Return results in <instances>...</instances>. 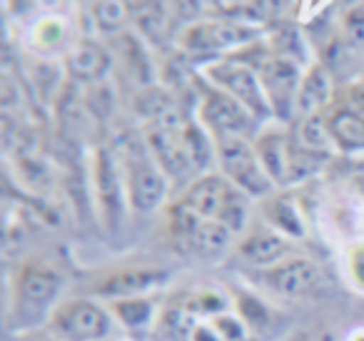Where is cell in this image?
I'll use <instances>...</instances> for the list:
<instances>
[{"label": "cell", "instance_id": "1", "mask_svg": "<svg viewBox=\"0 0 364 341\" xmlns=\"http://www.w3.org/2000/svg\"><path fill=\"white\" fill-rule=\"evenodd\" d=\"M223 175L247 197H269L274 182L264 172L255 145L247 137H213Z\"/></svg>", "mask_w": 364, "mask_h": 341}, {"label": "cell", "instance_id": "2", "mask_svg": "<svg viewBox=\"0 0 364 341\" xmlns=\"http://www.w3.org/2000/svg\"><path fill=\"white\" fill-rule=\"evenodd\" d=\"M112 314L95 299H68L50 314V331L60 341H105L112 334Z\"/></svg>", "mask_w": 364, "mask_h": 341}, {"label": "cell", "instance_id": "3", "mask_svg": "<svg viewBox=\"0 0 364 341\" xmlns=\"http://www.w3.org/2000/svg\"><path fill=\"white\" fill-rule=\"evenodd\" d=\"M205 75L213 82V87L228 92L230 97H235V100L247 107L257 120H264V117L272 115V107H269V102H267V95H264L259 75L250 65L228 58V60L213 63V65L205 67Z\"/></svg>", "mask_w": 364, "mask_h": 341}, {"label": "cell", "instance_id": "4", "mask_svg": "<svg viewBox=\"0 0 364 341\" xmlns=\"http://www.w3.org/2000/svg\"><path fill=\"white\" fill-rule=\"evenodd\" d=\"M200 120H203L205 130L213 132V137H247L250 140L259 125V120L247 107L240 105L235 97H230L218 87L205 90Z\"/></svg>", "mask_w": 364, "mask_h": 341}, {"label": "cell", "instance_id": "5", "mask_svg": "<svg viewBox=\"0 0 364 341\" xmlns=\"http://www.w3.org/2000/svg\"><path fill=\"white\" fill-rule=\"evenodd\" d=\"M259 33L247 23H232V21H208V23H193L188 31L182 33L180 45L198 55H210V53H225V50H242L257 40Z\"/></svg>", "mask_w": 364, "mask_h": 341}, {"label": "cell", "instance_id": "6", "mask_svg": "<svg viewBox=\"0 0 364 341\" xmlns=\"http://www.w3.org/2000/svg\"><path fill=\"white\" fill-rule=\"evenodd\" d=\"M255 72L259 75L264 95H267V102L272 107V115L282 117V120L297 115V92L299 85H302L299 63L277 58L272 53Z\"/></svg>", "mask_w": 364, "mask_h": 341}, {"label": "cell", "instance_id": "7", "mask_svg": "<svg viewBox=\"0 0 364 341\" xmlns=\"http://www.w3.org/2000/svg\"><path fill=\"white\" fill-rule=\"evenodd\" d=\"M127 202L140 215H150L165 202L167 195V175L160 170L152 157L132 155L127 160Z\"/></svg>", "mask_w": 364, "mask_h": 341}, {"label": "cell", "instance_id": "8", "mask_svg": "<svg viewBox=\"0 0 364 341\" xmlns=\"http://www.w3.org/2000/svg\"><path fill=\"white\" fill-rule=\"evenodd\" d=\"M257 276L264 281V286L282 296H307L324 284L322 269L304 256H287L277 264L259 269Z\"/></svg>", "mask_w": 364, "mask_h": 341}, {"label": "cell", "instance_id": "9", "mask_svg": "<svg viewBox=\"0 0 364 341\" xmlns=\"http://www.w3.org/2000/svg\"><path fill=\"white\" fill-rule=\"evenodd\" d=\"M167 271L162 269H120L112 274L102 276L97 281V286L92 289V294L102 301H117V299H132V296H150V291H155L157 286H162L167 281Z\"/></svg>", "mask_w": 364, "mask_h": 341}, {"label": "cell", "instance_id": "10", "mask_svg": "<svg viewBox=\"0 0 364 341\" xmlns=\"http://www.w3.org/2000/svg\"><path fill=\"white\" fill-rule=\"evenodd\" d=\"M182 130H172V127H162V125L147 127L145 140L152 152V160L160 165V170L167 177H182L188 170H193V165L188 160V152H185V142H182Z\"/></svg>", "mask_w": 364, "mask_h": 341}, {"label": "cell", "instance_id": "11", "mask_svg": "<svg viewBox=\"0 0 364 341\" xmlns=\"http://www.w3.org/2000/svg\"><path fill=\"white\" fill-rule=\"evenodd\" d=\"M63 286V276L58 274L53 266L43 264V261H31L18 271L16 289L26 304L31 306H46L58 296Z\"/></svg>", "mask_w": 364, "mask_h": 341}, {"label": "cell", "instance_id": "12", "mask_svg": "<svg viewBox=\"0 0 364 341\" xmlns=\"http://www.w3.org/2000/svg\"><path fill=\"white\" fill-rule=\"evenodd\" d=\"M232 192V182L225 175H203L188 187L182 202L193 212H198L203 220H218Z\"/></svg>", "mask_w": 364, "mask_h": 341}, {"label": "cell", "instance_id": "13", "mask_svg": "<svg viewBox=\"0 0 364 341\" xmlns=\"http://www.w3.org/2000/svg\"><path fill=\"white\" fill-rule=\"evenodd\" d=\"M112 60L110 53L95 40H82L77 43L70 50L65 60V67L70 72V77L75 82H85V85H95V82H102V77L107 75Z\"/></svg>", "mask_w": 364, "mask_h": 341}, {"label": "cell", "instance_id": "14", "mask_svg": "<svg viewBox=\"0 0 364 341\" xmlns=\"http://www.w3.org/2000/svg\"><path fill=\"white\" fill-rule=\"evenodd\" d=\"M255 152H257L259 162H262L264 172L274 185H284L289 180V155H292V145H289L287 135L279 130H264L255 140Z\"/></svg>", "mask_w": 364, "mask_h": 341}, {"label": "cell", "instance_id": "15", "mask_svg": "<svg viewBox=\"0 0 364 341\" xmlns=\"http://www.w3.org/2000/svg\"><path fill=\"white\" fill-rule=\"evenodd\" d=\"M287 251H289L287 239L274 229H257L240 242V254H242L250 264L259 266V269L287 259Z\"/></svg>", "mask_w": 364, "mask_h": 341}, {"label": "cell", "instance_id": "16", "mask_svg": "<svg viewBox=\"0 0 364 341\" xmlns=\"http://www.w3.org/2000/svg\"><path fill=\"white\" fill-rule=\"evenodd\" d=\"M329 97H332V80H329L327 67L312 65L302 75V85L297 92V117L319 115L327 107Z\"/></svg>", "mask_w": 364, "mask_h": 341}, {"label": "cell", "instance_id": "17", "mask_svg": "<svg viewBox=\"0 0 364 341\" xmlns=\"http://www.w3.org/2000/svg\"><path fill=\"white\" fill-rule=\"evenodd\" d=\"M327 125L332 132L334 147L342 152H362L364 150V115L352 107H339L329 112Z\"/></svg>", "mask_w": 364, "mask_h": 341}, {"label": "cell", "instance_id": "18", "mask_svg": "<svg viewBox=\"0 0 364 341\" xmlns=\"http://www.w3.org/2000/svg\"><path fill=\"white\" fill-rule=\"evenodd\" d=\"M95 182H97V195H100V205L105 210V217L110 227H115V220L120 215V177H117L115 160L110 157L107 150L97 152L95 160Z\"/></svg>", "mask_w": 364, "mask_h": 341}, {"label": "cell", "instance_id": "19", "mask_svg": "<svg viewBox=\"0 0 364 341\" xmlns=\"http://www.w3.org/2000/svg\"><path fill=\"white\" fill-rule=\"evenodd\" d=\"M264 220L269 222V229L279 232L282 237L299 239L307 234V227H304L297 205L284 195H274L264 200Z\"/></svg>", "mask_w": 364, "mask_h": 341}, {"label": "cell", "instance_id": "20", "mask_svg": "<svg viewBox=\"0 0 364 341\" xmlns=\"http://www.w3.org/2000/svg\"><path fill=\"white\" fill-rule=\"evenodd\" d=\"M105 306L110 309L112 319L120 321L125 329H145L157 316V306L152 301V296H132V299L105 301Z\"/></svg>", "mask_w": 364, "mask_h": 341}, {"label": "cell", "instance_id": "21", "mask_svg": "<svg viewBox=\"0 0 364 341\" xmlns=\"http://www.w3.org/2000/svg\"><path fill=\"white\" fill-rule=\"evenodd\" d=\"M182 142H185V152H188V160L193 165V170H208L213 165V160H218V152H215V140H210L205 127L188 122L185 130H182Z\"/></svg>", "mask_w": 364, "mask_h": 341}, {"label": "cell", "instance_id": "22", "mask_svg": "<svg viewBox=\"0 0 364 341\" xmlns=\"http://www.w3.org/2000/svg\"><path fill=\"white\" fill-rule=\"evenodd\" d=\"M200 224H203V217L190 210L182 200L177 202V205H172L170 212H167V229H170V237L177 244L188 247V249H193L195 232H198Z\"/></svg>", "mask_w": 364, "mask_h": 341}, {"label": "cell", "instance_id": "23", "mask_svg": "<svg viewBox=\"0 0 364 341\" xmlns=\"http://www.w3.org/2000/svg\"><path fill=\"white\" fill-rule=\"evenodd\" d=\"M299 147H304L309 152H319V155H329V150L334 147V140L324 112L302 117V122H299Z\"/></svg>", "mask_w": 364, "mask_h": 341}, {"label": "cell", "instance_id": "24", "mask_svg": "<svg viewBox=\"0 0 364 341\" xmlns=\"http://www.w3.org/2000/svg\"><path fill=\"white\" fill-rule=\"evenodd\" d=\"M230 239H232V232L218 220H203V224L198 227L195 232V239H193V249L198 254L205 256H213L220 254V251L228 249Z\"/></svg>", "mask_w": 364, "mask_h": 341}, {"label": "cell", "instance_id": "25", "mask_svg": "<svg viewBox=\"0 0 364 341\" xmlns=\"http://www.w3.org/2000/svg\"><path fill=\"white\" fill-rule=\"evenodd\" d=\"M127 18H130V8L125 0H97V3H92V23L105 36L120 33Z\"/></svg>", "mask_w": 364, "mask_h": 341}, {"label": "cell", "instance_id": "26", "mask_svg": "<svg viewBox=\"0 0 364 341\" xmlns=\"http://www.w3.org/2000/svg\"><path fill=\"white\" fill-rule=\"evenodd\" d=\"M218 222H223L232 234L242 232L245 224H247V195L240 192L235 185H232V192H230L228 202H225L223 212H220Z\"/></svg>", "mask_w": 364, "mask_h": 341}, {"label": "cell", "instance_id": "27", "mask_svg": "<svg viewBox=\"0 0 364 341\" xmlns=\"http://www.w3.org/2000/svg\"><path fill=\"white\" fill-rule=\"evenodd\" d=\"M213 326L225 341H247V324L242 316L218 314L213 316Z\"/></svg>", "mask_w": 364, "mask_h": 341}, {"label": "cell", "instance_id": "28", "mask_svg": "<svg viewBox=\"0 0 364 341\" xmlns=\"http://www.w3.org/2000/svg\"><path fill=\"white\" fill-rule=\"evenodd\" d=\"M344 33L349 36V40L354 43V45H359V43H364V3L362 6H352L347 13H344Z\"/></svg>", "mask_w": 364, "mask_h": 341}, {"label": "cell", "instance_id": "29", "mask_svg": "<svg viewBox=\"0 0 364 341\" xmlns=\"http://www.w3.org/2000/svg\"><path fill=\"white\" fill-rule=\"evenodd\" d=\"M252 8L262 16V21H279L292 11V0H252Z\"/></svg>", "mask_w": 364, "mask_h": 341}, {"label": "cell", "instance_id": "30", "mask_svg": "<svg viewBox=\"0 0 364 341\" xmlns=\"http://www.w3.org/2000/svg\"><path fill=\"white\" fill-rule=\"evenodd\" d=\"M349 271H352L354 284L364 291V244L354 247L352 254H349Z\"/></svg>", "mask_w": 364, "mask_h": 341}, {"label": "cell", "instance_id": "31", "mask_svg": "<svg viewBox=\"0 0 364 341\" xmlns=\"http://www.w3.org/2000/svg\"><path fill=\"white\" fill-rule=\"evenodd\" d=\"M190 341H225L223 336L215 331L213 324H198L193 329V336H190Z\"/></svg>", "mask_w": 364, "mask_h": 341}, {"label": "cell", "instance_id": "32", "mask_svg": "<svg viewBox=\"0 0 364 341\" xmlns=\"http://www.w3.org/2000/svg\"><path fill=\"white\" fill-rule=\"evenodd\" d=\"M36 3L41 8H46V11H60L65 6V0H36Z\"/></svg>", "mask_w": 364, "mask_h": 341}, {"label": "cell", "instance_id": "33", "mask_svg": "<svg viewBox=\"0 0 364 341\" xmlns=\"http://www.w3.org/2000/svg\"><path fill=\"white\" fill-rule=\"evenodd\" d=\"M230 3H235V6H240V3H252V0H230Z\"/></svg>", "mask_w": 364, "mask_h": 341}, {"label": "cell", "instance_id": "34", "mask_svg": "<svg viewBox=\"0 0 364 341\" xmlns=\"http://www.w3.org/2000/svg\"><path fill=\"white\" fill-rule=\"evenodd\" d=\"M92 3H97V0H92Z\"/></svg>", "mask_w": 364, "mask_h": 341}, {"label": "cell", "instance_id": "35", "mask_svg": "<svg viewBox=\"0 0 364 341\" xmlns=\"http://www.w3.org/2000/svg\"><path fill=\"white\" fill-rule=\"evenodd\" d=\"M105 341H110V339H105Z\"/></svg>", "mask_w": 364, "mask_h": 341}]
</instances>
